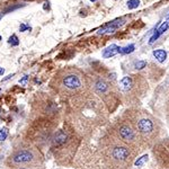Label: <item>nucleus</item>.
Wrapping results in <instances>:
<instances>
[{
  "label": "nucleus",
  "instance_id": "nucleus-7",
  "mask_svg": "<svg viewBox=\"0 0 169 169\" xmlns=\"http://www.w3.org/2000/svg\"><path fill=\"white\" fill-rule=\"evenodd\" d=\"M168 28H169V21H165L164 24H162V25L160 26V27H159L158 30L156 31V32H157V33H156V34H154V35L152 36L151 38H150V41H149V43H150V44H154V41H156V40H157V38H158L159 36L161 35V34H162L164 32L167 31Z\"/></svg>",
  "mask_w": 169,
  "mask_h": 169
},
{
  "label": "nucleus",
  "instance_id": "nucleus-22",
  "mask_svg": "<svg viewBox=\"0 0 169 169\" xmlns=\"http://www.w3.org/2000/svg\"><path fill=\"white\" fill-rule=\"evenodd\" d=\"M2 16H4V14H2V13H1V14H0V19H1V18H2Z\"/></svg>",
  "mask_w": 169,
  "mask_h": 169
},
{
  "label": "nucleus",
  "instance_id": "nucleus-12",
  "mask_svg": "<svg viewBox=\"0 0 169 169\" xmlns=\"http://www.w3.org/2000/svg\"><path fill=\"white\" fill-rule=\"evenodd\" d=\"M108 89V85L105 81L103 80H99V81L96 83V90L99 92H105Z\"/></svg>",
  "mask_w": 169,
  "mask_h": 169
},
{
  "label": "nucleus",
  "instance_id": "nucleus-26",
  "mask_svg": "<svg viewBox=\"0 0 169 169\" xmlns=\"http://www.w3.org/2000/svg\"><path fill=\"white\" fill-rule=\"evenodd\" d=\"M0 40H1V36H0Z\"/></svg>",
  "mask_w": 169,
  "mask_h": 169
},
{
  "label": "nucleus",
  "instance_id": "nucleus-25",
  "mask_svg": "<svg viewBox=\"0 0 169 169\" xmlns=\"http://www.w3.org/2000/svg\"><path fill=\"white\" fill-rule=\"evenodd\" d=\"M21 169H26V168H21Z\"/></svg>",
  "mask_w": 169,
  "mask_h": 169
},
{
  "label": "nucleus",
  "instance_id": "nucleus-1",
  "mask_svg": "<svg viewBox=\"0 0 169 169\" xmlns=\"http://www.w3.org/2000/svg\"><path fill=\"white\" fill-rule=\"evenodd\" d=\"M34 159V154L31 150H21L13 157V161L15 164H26Z\"/></svg>",
  "mask_w": 169,
  "mask_h": 169
},
{
  "label": "nucleus",
  "instance_id": "nucleus-24",
  "mask_svg": "<svg viewBox=\"0 0 169 169\" xmlns=\"http://www.w3.org/2000/svg\"><path fill=\"white\" fill-rule=\"evenodd\" d=\"M90 1H96V0H90Z\"/></svg>",
  "mask_w": 169,
  "mask_h": 169
},
{
  "label": "nucleus",
  "instance_id": "nucleus-6",
  "mask_svg": "<svg viewBox=\"0 0 169 169\" xmlns=\"http://www.w3.org/2000/svg\"><path fill=\"white\" fill-rule=\"evenodd\" d=\"M120 135L126 142H130V141H132L134 139L133 131L131 130V128H128L126 125H124V126H122V128H120Z\"/></svg>",
  "mask_w": 169,
  "mask_h": 169
},
{
  "label": "nucleus",
  "instance_id": "nucleus-3",
  "mask_svg": "<svg viewBox=\"0 0 169 169\" xmlns=\"http://www.w3.org/2000/svg\"><path fill=\"white\" fill-rule=\"evenodd\" d=\"M124 24V19H116V21L109 23L107 25H105L103 28H100L98 31V34H105V33H114V32L117 30L120 26H122Z\"/></svg>",
  "mask_w": 169,
  "mask_h": 169
},
{
  "label": "nucleus",
  "instance_id": "nucleus-21",
  "mask_svg": "<svg viewBox=\"0 0 169 169\" xmlns=\"http://www.w3.org/2000/svg\"><path fill=\"white\" fill-rule=\"evenodd\" d=\"M4 72H5V70L2 68H0V75H4Z\"/></svg>",
  "mask_w": 169,
  "mask_h": 169
},
{
  "label": "nucleus",
  "instance_id": "nucleus-15",
  "mask_svg": "<svg viewBox=\"0 0 169 169\" xmlns=\"http://www.w3.org/2000/svg\"><path fill=\"white\" fill-rule=\"evenodd\" d=\"M147 161H148V156L144 154V156H142L141 158H139L138 160L135 161V166H137V167H141V166H143Z\"/></svg>",
  "mask_w": 169,
  "mask_h": 169
},
{
  "label": "nucleus",
  "instance_id": "nucleus-2",
  "mask_svg": "<svg viewBox=\"0 0 169 169\" xmlns=\"http://www.w3.org/2000/svg\"><path fill=\"white\" fill-rule=\"evenodd\" d=\"M63 85L68 88V89H78V88L81 86V80L80 78L76 76V75H68L63 78Z\"/></svg>",
  "mask_w": 169,
  "mask_h": 169
},
{
  "label": "nucleus",
  "instance_id": "nucleus-17",
  "mask_svg": "<svg viewBox=\"0 0 169 169\" xmlns=\"http://www.w3.org/2000/svg\"><path fill=\"white\" fill-rule=\"evenodd\" d=\"M145 66H147V62L145 61H138L137 63H135V69L141 70V69H143Z\"/></svg>",
  "mask_w": 169,
  "mask_h": 169
},
{
  "label": "nucleus",
  "instance_id": "nucleus-11",
  "mask_svg": "<svg viewBox=\"0 0 169 169\" xmlns=\"http://www.w3.org/2000/svg\"><path fill=\"white\" fill-rule=\"evenodd\" d=\"M131 86H132V80L130 77H124L122 80H121V88L123 90H128L131 89Z\"/></svg>",
  "mask_w": 169,
  "mask_h": 169
},
{
  "label": "nucleus",
  "instance_id": "nucleus-23",
  "mask_svg": "<svg viewBox=\"0 0 169 169\" xmlns=\"http://www.w3.org/2000/svg\"><path fill=\"white\" fill-rule=\"evenodd\" d=\"M166 18H167V19H168V21H169V14H168V15H167V17H166Z\"/></svg>",
  "mask_w": 169,
  "mask_h": 169
},
{
  "label": "nucleus",
  "instance_id": "nucleus-16",
  "mask_svg": "<svg viewBox=\"0 0 169 169\" xmlns=\"http://www.w3.org/2000/svg\"><path fill=\"white\" fill-rule=\"evenodd\" d=\"M9 44H11V45H14V46H16V45H18L19 44V40H18V37L14 34V35H11L10 37H9Z\"/></svg>",
  "mask_w": 169,
  "mask_h": 169
},
{
  "label": "nucleus",
  "instance_id": "nucleus-9",
  "mask_svg": "<svg viewBox=\"0 0 169 169\" xmlns=\"http://www.w3.org/2000/svg\"><path fill=\"white\" fill-rule=\"evenodd\" d=\"M67 134H66V132H63V131H59L58 133L54 135V140H53V142H54V144L55 145H61V144H63L66 141H67Z\"/></svg>",
  "mask_w": 169,
  "mask_h": 169
},
{
  "label": "nucleus",
  "instance_id": "nucleus-8",
  "mask_svg": "<svg viewBox=\"0 0 169 169\" xmlns=\"http://www.w3.org/2000/svg\"><path fill=\"white\" fill-rule=\"evenodd\" d=\"M120 49H121V47H118L117 45L113 44V45L108 46L106 50H104L103 56H104V58H111V56H114L115 54L120 53Z\"/></svg>",
  "mask_w": 169,
  "mask_h": 169
},
{
  "label": "nucleus",
  "instance_id": "nucleus-19",
  "mask_svg": "<svg viewBox=\"0 0 169 169\" xmlns=\"http://www.w3.org/2000/svg\"><path fill=\"white\" fill-rule=\"evenodd\" d=\"M27 30H31V27H30L28 25H25V24H21V26H19V31L25 32V31H27Z\"/></svg>",
  "mask_w": 169,
  "mask_h": 169
},
{
  "label": "nucleus",
  "instance_id": "nucleus-20",
  "mask_svg": "<svg viewBox=\"0 0 169 169\" xmlns=\"http://www.w3.org/2000/svg\"><path fill=\"white\" fill-rule=\"evenodd\" d=\"M27 79H28V76H24V77H23V79H21V80H19V82H21V85H26Z\"/></svg>",
  "mask_w": 169,
  "mask_h": 169
},
{
  "label": "nucleus",
  "instance_id": "nucleus-5",
  "mask_svg": "<svg viewBox=\"0 0 169 169\" xmlns=\"http://www.w3.org/2000/svg\"><path fill=\"white\" fill-rule=\"evenodd\" d=\"M113 157L116 159V160H125L128 157V150L124 147H117L113 150Z\"/></svg>",
  "mask_w": 169,
  "mask_h": 169
},
{
  "label": "nucleus",
  "instance_id": "nucleus-14",
  "mask_svg": "<svg viewBox=\"0 0 169 169\" xmlns=\"http://www.w3.org/2000/svg\"><path fill=\"white\" fill-rule=\"evenodd\" d=\"M140 6V0H128V9H135Z\"/></svg>",
  "mask_w": 169,
  "mask_h": 169
},
{
  "label": "nucleus",
  "instance_id": "nucleus-4",
  "mask_svg": "<svg viewBox=\"0 0 169 169\" xmlns=\"http://www.w3.org/2000/svg\"><path fill=\"white\" fill-rule=\"evenodd\" d=\"M138 128L141 133H150L154 128V124L150 120L147 118H142L138 123Z\"/></svg>",
  "mask_w": 169,
  "mask_h": 169
},
{
  "label": "nucleus",
  "instance_id": "nucleus-10",
  "mask_svg": "<svg viewBox=\"0 0 169 169\" xmlns=\"http://www.w3.org/2000/svg\"><path fill=\"white\" fill-rule=\"evenodd\" d=\"M154 55L159 62H164L166 60V58H167V53L164 50H154Z\"/></svg>",
  "mask_w": 169,
  "mask_h": 169
},
{
  "label": "nucleus",
  "instance_id": "nucleus-13",
  "mask_svg": "<svg viewBox=\"0 0 169 169\" xmlns=\"http://www.w3.org/2000/svg\"><path fill=\"white\" fill-rule=\"evenodd\" d=\"M134 45L133 44H131V45L128 46H125V47H121L120 49V53H123V54H128V53H132L134 51Z\"/></svg>",
  "mask_w": 169,
  "mask_h": 169
},
{
  "label": "nucleus",
  "instance_id": "nucleus-18",
  "mask_svg": "<svg viewBox=\"0 0 169 169\" xmlns=\"http://www.w3.org/2000/svg\"><path fill=\"white\" fill-rule=\"evenodd\" d=\"M6 138H7V130L4 128V130L0 131V139H1V140H5Z\"/></svg>",
  "mask_w": 169,
  "mask_h": 169
}]
</instances>
